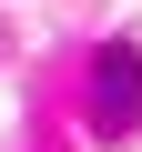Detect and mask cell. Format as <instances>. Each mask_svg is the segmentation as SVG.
<instances>
[{
    "mask_svg": "<svg viewBox=\"0 0 142 152\" xmlns=\"http://www.w3.org/2000/svg\"><path fill=\"white\" fill-rule=\"evenodd\" d=\"M91 132H102V142L142 132V51H132V41H112V51L91 61Z\"/></svg>",
    "mask_w": 142,
    "mask_h": 152,
    "instance_id": "1",
    "label": "cell"
}]
</instances>
